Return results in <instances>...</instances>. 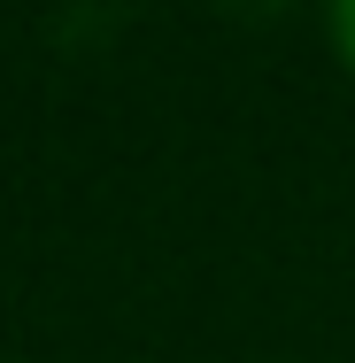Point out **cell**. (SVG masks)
<instances>
[{"instance_id": "6da1fadb", "label": "cell", "mask_w": 355, "mask_h": 363, "mask_svg": "<svg viewBox=\"0 0 355 363\" xmlns=\"http://www.w3.org/2000/svg\"><path fill=\"white\" fill-rule=\"evenodd\" d=\"M332 47H340V62H348V77H355V0L332 8Z\"/></svg>"}]
</instances>
